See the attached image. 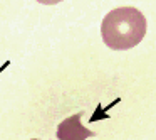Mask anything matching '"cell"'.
<instances>
[{
  "mask_svg": "<svg viewBox=\"0 0 156 140\" xmlns=\"http://www.w3.org/2000/svg\"><path fill=\"white\" fill-rule=\"evenodd\" d=\"M37 2H41V4H44V5H54V4L62 2V0H37Z\"/></svg>",
  "mask_w": 156,
  "mask_h": 140,
  "instance_id": "cell-3",
  "label": "cell"
},
{
  "mask_svg": "<svg viewBox=\"0 0 156 140\" xmlns=\"http://www.w3.org/2000/svg\"><path fill=\"white\" fill-rule=\"evenodd\" d=\"M32 140H39V138H32Z\"/></svg>",
  "mask_w": 156,
  "mask_h": 140,
  "instance_id": "cell-4",
  "label": "cell"
},
{
  "mask_svg": "<svg viewBox=\"0 0 156 140\" xmlns=\"http://www.w3.org/2000/svg\"><path fill=\"white\" fill-rule=\"evenodd\" d=\"M81 116H82V113H76V115L69 116L64 122L59 123L57 138L59 140H86L89 137H94V132L82 127Z\"/></svg>",
  "mask_w": 156,
  "mask_h": 140,
  "instance_id": "cell-2",
  "label": "cell"
},
{
  "mask_svg": "<svg viewBox=\"0 0 156 140\" xmlns=\"http://www.w3.org/2000/svg\"><path fill=\"white\" fill-rule=\"evenodd\" d=\"M101 36L112 51L131 49L146 36V19L134 7H118L102 19Z\"/></svg>",
  "mask_w": 156,
  "mask_h": 140,
  "instance_id": "cell-1",
  "label": "cell"
}]
</instances>
